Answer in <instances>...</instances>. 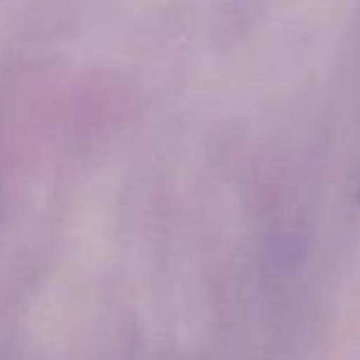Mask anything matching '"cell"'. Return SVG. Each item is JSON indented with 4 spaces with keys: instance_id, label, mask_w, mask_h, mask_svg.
<instances>
[]
</instances>
